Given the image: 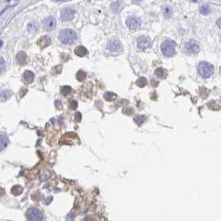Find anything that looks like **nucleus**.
Wrapping results in <instances>:
<instances>
[{
    "mask_svg": "<svg viewBox=\"0 0 221 221\" xmlns=\"http://www.w3.org/2000/svg\"><path fill=\"white\" fill-rule=\"evenodd\" d=\"M55 105H56V109H62V103L60 100H56V101H55Z\"/></svg>",
    "mask_w": 221,
    "mask_h": 221,
    "instance_id": "30",
    "label": "nucleus"
},
{
    "mask_svg": "<svg viewBox=\"0 0 221 221\" xmlns=\"http://www.w3.org/2000/svg\"><path fill=\"white\" fill-rule=\"evenodd\" d=\"M210 11H211V10H210V8H209V6H207V5H203V6L200 9V12L204 15L208 14V13L210 12Z\"/></svg>",
    "mask_w": 221,
    "mask_h": 221,
    "instance_id": "24",
    "label": "nucleus"
},
{
    "mask_svg": "<svg viewBox=\"0 0 221 221\" xmlns=\"http://www.w3.org/2000/svg\"><path fill=\"white\" fill-rule=\"evenodd\" d=\"M34 74L30 71H25L23 74V80L26 84H31L34 80Z\"/></svg>",
    "mask_w": 221,
    "mask_h": 221,
    "instance_id": "14",
    "label": "nucleus"
},
{
    "mask_svg": "<svg viewBox=\"0 0 221 221\" xmlns=\"http://www.w3.org/2000/svg\"><path fill=\"white\" fill-rule=\"evenodd\" d=\"M74 52H75V54L76 56H80V57H83V56H86L88 54V51H87L86 47H83V46H78L77 47H75Z\"/></svg>",
    "mask_w": 221,
    "mask_h": 221,
    "instance_id": "13",
    "label": "nucleus"
},
{
    "mask_svg": "<svg viewBox=\"0 0 221 221\" xmlns=\"http://www.w3.org/2000/svg\"><path fill=\"white\" fill-rule=\"evenodd\" d=\"M5 70V61L3 57H0V74H2Z\"/></svg>",
    "mask_w": 221,
    "mask_h": 221,
    "instance_id": "27",
    "label": "nucleus"
},
{
    "mask_svg": "<svg viewBox=\"0 0 221 221\" xmlns=\"http://www.w3.org/2000/svg\"><path fill=\"white\" fill-rule=\"evenodd\" d=\"M3 194H4V190L0 187V196H2Z\"/></svg>",
    "mask_w": 221,
    "mask_h": 221,
    "instance_id": "31",
    "label": "nucleus"
},
{
    "mask_svg": "<svg viewBox=\"0 0 221 221\" xmlns=\"http://www.w3.org/2000/svg\"><path fill=\"white\" fill-rule=\"evenodd\" d=\"M177 44L174 41L166 40L162 44V52L167 57H171L176 53Z\"/></svg>",
    "mask_w": 221,
    "mask_h": 221,
    "instance_id": "3",
    "label": "nucleus"
},
{
    "mask_svg": "<svg viewBox=\"0 0 221 221\" xmlns=\"http://www.w3.org/2000/svg\"><path fill=\"white\" fill-rule=\"evenodd\" d=\"M163 11H164V14L167 18H170L171 16V9L169 6H166L163 8Z\"/></svg>",
    "mask_w": 221,
    "mask_h": 221,
    "instance_id": "26",
    "label": "nucleus"
},
{
    "mask_svg": "<svg viewBox=\"0 0 221 221\" xmlns=\"http://www.w3.org/2000/svg\"><path fill=\"white\" fill-rule=\"evenodd\" d=\"M116 97H117V95L114 93H113V92H106L105 94H103V98L107 101L114 100Z\"/></svg>",
    "mask_w": 221,
    "mask_h": 221,
    "instance_id": "18",
    "label": "nucleus"
},
{
    "mask_svg": "<svg viewBox=\"0 0 221 221\" xmlns=\"http://www.w3.org/2000/svg\"><path fill=\"white\" fill-rule=\"evenodd\" d=\"M147 80L146 78H144V77H141V78H139V80H137L136 84H137V86H138L142 88V87H144V86L147 85Z\"/></svg>",
    "mask_w": 221,
    "mask_h": 221,
    "instance_id": "21",
    "label": "nucleus"
},
{
    "mask_svg": "<svg viewBox=\"0 0 221 221\" xmlns=\"http://www.w3.org/2000/svg\"><path fill=\"white\" fill-rule=\"evenodd\" d=\"M193 1H195V2H196V1H197V0H193Z\"/></svg>",
    "mask_w": 221,
    "mask_h": 221,
    "instance_id": "35",
    "label": "nucleus"
},
{
    "mask_svg": "<svg viewBox=\"0 0 221 221\" xmlns=\"http://www.w3.org/2000/svg\"><path fill=\"white\" fill-rule=\"evenodd\" d=\"M220 20H221L220 18H219L218 21H217V25H218V27H221V26H220Z\"/></svg>",
    "mask_w": 221,
    "mask_h": 221,
    "instance_id": "32",
    "label": "nucleus"
},
{
    "mask_svg": "<svg viewBox=\"0 0 221 221\" xmlns=\"http://www.w3.org/2000/svg\"><path fill=\"white\" fill-rule=\"evenodd\" d=\"M3 41H2V40H0V47H3Z\"/></svg>",
    "mask_w": 221,
    "mask_h": 221,
    "instance_id": "33",
    "label": "nucleus"
},
{
    "mask_svg": "<svg viewBox=\"0 0 221 221\" xmlns=\"http://www.w3.org/2000/svg\"><path fill=\"white\" fill-rule=\"evenodd\" d=\"M75 16V11L72 9H65L61 11V20L64 22L71 21Z\"/></svg>",
    "mask_w": 221,
    "mask_h": 221,
    "instance_id": "10",
    "label": "nucleus"
},
{
    "mask_svg": "<svg viewBox=\"0 0 221 221\" xmlns=\"http://www.w3.org/2000/svg\"><path fill=\"white\" fill-rule=\"evenodd\" d=\"M7 1H8V2H11V0H7Z\"/></svg>",
    "mask_w": 221,
    "mask_h": 221,
    "instance_id": "34",
    "label": "nucleus"
},
{
    "mask_svg": "<svg viewBox=\"0 0 221 221\" xmlns=\"http://www.w3.org/2000/svg\"><path fill=\"white\" fill-rule=\"evenodd\" d=\"M43 27H44V29L47 31H52L55 29L56 27V18L52 16L45 18L43 21Z\"/></svg>",
    "mask_w": 221,
    "mask_h": 221,
    "instance_id": "9",
    "label": "nucleus"
},
{
    "mask_svg": "<svg viewBox=\"0 0 221 221\" xmlns=\"http://www.w3.org/2000/svg\"><path fill=\"white\" fill-rule=\"evenodd\" d=\"M9 144V138L4 134H0V151L5 149Z\"/></svg>",
    "mask_w": 221,
    "mask_h": 221,
    "instance_id": "15",
    "label": "nucleus"
},
{
    "mask_svg": "<svg viewBox=\"0 0 221 221\" xmlns=\"http://www.w3.org/2000/svg\"><path fill=\"white\" fill-rule=\"evenodd\" d=\"M185 50H186V53L191 54V55L197 54L200 51V46L198 44L197 41L191 40L185 46Z\"/></svg>",
    "mask_w": 221,
    "mask_h": 221,
    "instance_id": "6",
    "label": "nucleus"
},
{
    "mask_svg": "<svg viewBox=\"0 0 221 221\" xmlns=\"http://www.w3.org/2000/svg\"><path fill=\"white\" fill-rule=\"evenodd\" d=\"M138 47H139V50L141 51H145L150 48L152 46V41L148 37L146 36H142L138 39Z\"/></svg>",
    "mask_w": 221,
    "mask_h": 221,
    "instance_id": "7",
    "label": "nucleus"
},
{
    "mask_svg": "<svg viewBox=\"0 0 221 221\" xmlns=\"http://www.w3.org/2000/svg\"><path fill=\"white\" fill-rule=\"evenodd\" d=\"M51 43V39L48 36H43V37H41V38L38 40V41H37V44L40 46L41 48L47 47L48 46H50Z\"/></svg>",
    "mask_w": 221,
    "mask_h": 221,
    "instance_id": "12",
    "label": "nucleus"
},
{
    "mask_svg": "<svg viewBox=\"0 0 221 221\" xmlns=\"http://www.w3.org/2000/svg\"><path fill=\"white\" fill-rule=\"evenodd\" d=\"M16 61L18 62V64L21 65H24L27 64V54L24 51H20L17 54L16 56Z\"/></svg>",
    "mask_w": 221,
    "mask_h": 221,
    "instance_id": "11",
    "label": "nucleus"
},
{
    "mask_svg": "<svg viewBox=\"0 0 221 221\" xmlns=\"http://www.w3.org/2000/svg\"><path fill=\"white\" fill-rule=\"evenodd\" d=\"M78 38L77 33L72 29H64L59 34V40L63 44H72Z\"/></svg>",
    "mask_w": 221,
    "mask_h": 221,
    "instance_id": "1",
    "label": "nucleus"
},
{
    "mask_svg": "<svg viewBox=\"0 0 221 221\" xmlns=\"http://www.w3.org/2000/svg\"><path fill=\"white\" fill-rule=\"evenodd\" d=\"M133 120L135 122L136 124H138V125H141V124H143V122L146 120V116L144 115H136L134 118H133Z\"/></svg>",
    "mask_w": 221,
    "mask_h": 221,
    "instance_id": "19",
    "label": "nucleus"
},
{
    "mask_svg": "<svg viewBox=\"0 0 221 221\" xmlns=\"http://www.w3.org/2000/svg\"><path fill=\"white\" fill-rule=\"evenodd\" d=\"M61 94H63L64 96H67L68 94H70L71 93V88L68 86H63L61 88Z\"/></svg>",
    "mask_w": 221,
    "mask_h": 221,
    "instance_id": "23",
    "label": "nucleus"
},
{
    "mask_svg": "<svg viewBox=\"0 0 221 221\" xmlns=\"http://www.w3.org/2000/svg\"><path fill=\"white\" fill-rule=\"evenodd\" d=\"M11 94H12L11 91H9V90H4L1 94V97L3 98V100H8V99L11 97Z\"/></svg>",
    "mask_w": 221,
    "mask_h": 221,
    "instance_id": "25",
    "label": "nucleus"
},
{
    "mask_svg": "<svg viewBox=\"0 0 221 221\" xmlns=\"http://www.w3.org/2000/svg\"><path fill=\"white\" fill-rule=\"evenodd\" d=\"M23 188L21 186H18V185L12 186V189H11V192L14 195H19L23 193Z\"/></svg>",
    "mask_w": 221,
    "mask_h": 221,
    "instance_id": "17",
    "label": "nucleus"
},
{
    "mask_svg": "<svg viewBox=\"0 0 221 221\" xmlns=\"http://www.w3.org/2000/svg\"><path fill=\"white\" fill-rule=\"evenodd\" d=\"M155 75L157 78H160V79H163L166 75V71L164 68L162 67H158L156 68L155 70Z\"/></svg>",
    "mask_w": 221,
    "mask_h": 221,
    "instance_id": "16",
    "label": "nucleus"
},
{
    "mask_svg": "<svg viewBox=\"0 0 221 221\" xmlns=\"http://www.w3.org/2000/svg\"><path fill=\"white\" fill-rule=\"evenodd\" d=\"M75 119L77 123L80 122V120H81V114H80V113L78 112L75 114Z\"/></svg>",
    "mask_w": 221,
    "mask_h": 221,
    "instance_id": "29",
    "label": "nucleus"
},
{
    "mask_svg": "<svg viewBox=\"0 0 221 221\" xmlns=\"http://www.w3.org/2000/svg\"><path fill=\"white\" fill-rule=\"evenodd\" d=\"M141 19L139 17H136V16H131L128 18L127 22H126L128 27L132 30L139 29L141 26Z\"/></svg>",
    "mask_w": 221,
    "mask_h": 221,
    "instance_id": "8",
    "label": "nucleus"
},
{
    "mask_svg": "<svg viewBox=\"0 0 221 221\" xmlns=\"http://www.w3.org/2000/svg\"><path fill=\"white\" fill-rule=\"evenodd\" d=\"M26 216H27V219L28 220L32 221L41 220L43 219V215H42L41 210H39L37 208H34V207L27 209Z\"/></svg>",
    "mask_w": 221,
    "mask_h": 221,
    "instance_id": "5",
    "label": "nucleus"
},
{
    "mask_svg": "<svg viewBox=\"0 0 221 221\" xmlns=\"http://www.w3.org/2000/svg\"><path fill=\"white\" fill-rule=\"evenodd\" d=\"M107 50L109 51L110 53L118 54L123 51V46L119 40L113 39L111 41H109L107 45Z\"/></svg>",
    "mask_w": 221,
    "mask_h": 221,
    "instance_id": "4",
    "label": "nucleus"
},
{
    "mask_svg": "<svg viewBox=\"0 0 221 221\" xmlns=\"http://www.w3.org/2000/svg\"><path fill=\"white\" fill-rule=\"evenodd\" d=\"M70 107L71 109H75L78 107V102L76 100H71L70 103Z\"/></svg>",
    "mask_w": 221,
    "mask_h": 221,
    "instance_id": "28",
    "label": "nucleus"
},
{
    "mask_svg": "<svg viewBox=\"0 0 221 221\" xmlns=\"http://www.w3.org/2000/svg\"><path fill=\"white\" fill-rule=\"evenodd\" d=\"M198 71L201 76L204 78H208L215 73V67L209 62L201 61L198 65Z\"/></svg>",
    "mask_w": 221,
    "mask_h": 221,
    "instance_id": "2",
    "label": "nucleus"
},
{
    "mask_svg": "<svg viewBox=\"0 0 221 221\" xmlns=\"http://www.w3.org/2000/svg\"><path fill=\"white\" fill-rule=\"evenodd\" d=\"M27 28H28V31H29L30 33H34L38 29V25L35 23H31L28 24V27Z\"/></svg>",
    "mask_w": 221,
    "mask_h": 221,
    "instance_id": "22",
    "label": "nucleus"
},
{
    "mask_svg": "<svg viewBox=\"0 0 221 221\" xmlns=\"http://www.w3.org/2000/svg\"><path fill=\"white\" fill-rule=\"evenodd\" d=\"M75 77H76V79L79 80V81H83V80H85V79L86 78V73L85 72V71H79L76 73V75H75Z\"/></svg>",
    "mask_w": 221,
    "mask_h": 221,
    "instance_id": "20",
    "label": "nucleus"
}]
</instances>
